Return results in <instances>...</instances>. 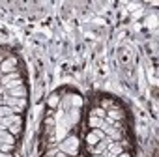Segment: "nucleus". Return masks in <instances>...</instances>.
<instances>
[{"label": "nucleus", "instance_id": "f257e3e1", "mask_svg": "<svg viewBox=\"0 0 159 157\" xmlns=\"http://www.w3.org/2000/svg\"><path fill=\"white\" fill-rule=\"evenodd\" d=\"M60 151L62 153H67V155H77V151H79V140H77V137H67L62 144H60Z\"/></svg>", "mask_w": 159, "mask_h": 157}, {"label": "nucleus", "instance_id": "f03ea898", "mask_svg": "<svg viewBox=\"0 0 159 157\" xmlns=\"http://www.w3.org/2000/svg\"><path fill=\"white\" fill-rule=\"evenodd\" d=\"M13 71H17V58H8L4 62H0V73L2 75L13 73Z\"/></svg>", "mask_w": 159, "mask_h": 157}, {"label": "nucleus", "instance_id": "7ed1b4c3", "mask_svg": "<svg viewBox=\"0 0 159 157\" xmlns=\"http://www.w3.org/2000/svg\"><path fill=\"white\" fill-rule=\"evenodd\" d=\"M6 96H10V97H15V99H25V97H26V86L23 84V86L11 88V90H8V92H6Z\"/></svg>", "mask_w": 159, "mask_h": 157}, {"label": "nucleus", "instance_id": "20e7f679", "mask_svg": "<svg viewBox=\"0 0 159 157\" xmlns=\"http://www.w3.org/2000/svg\"><path fill=\"white\" fill-rule=\"evenodd\" d=\"M107 116H109L111 120H116V122H124V118H125V114H124V110H122L120 107L109 109V110H107Z\"/></svg>", "mask_w": 159, "mask_h": 157}, {"label": "nucleus", "instance_id": "39448f33", "mask_svg": "<svg viewBox=\"0 0 159 157\" xmlns=\"http://www.w3.org/2000/svg\"><path fill=\"white\" fill-rule=\"evenodd\" d=\"M17 78H21V75H19V71H13V73H8V75H4V77H2V84L6 86V84H10L11 81H17Z\"/></svg>", "mask_w": 159, "mask_h": 157}, {"label": "nucleus", "instance_id": "423d86ee", "mask_svg": "<svg viewBox=\"0 0 159 157\" xmlns=\"http://www.w3.org/2000/svg\"><path fill=\"white\" fill-rule=\"evenodd\" d=\"M90 116H98V118L105 120V118H107V110H105V109H101V107H96V109H92V110H90Z\"/></svg>", "mask_w": 159, "mask_h": 157}, {"label": "nucleus", "instance_id": "0eeeda50", "mask_svg": "<svg viewBox=\"0 0 159 157\" xmlns=\"http://www.w3.org/2000/svg\"><path fill=\"white\" fill-rule=\"evenodd\" d=\"M88 123H90V127H92V129H99V127L103 125V120H101V118H98V116H90Z\"/></svg>", "mask_w": 159, "mask_h": 157}, {"label": "nucleus", "instance_id": "6e6552de", "mask_svg": "<svg viewBox=\"0 0 159 157\" xmlns=\"http://www.w3.org/2000/svg\"><path fill=\"white\" fill-rule=\"evenodd\" d=\"M98 142H99V140L96 138V135H94V133H88V135H86V144H88V148H94Z\"/></svg>", "mask_w": 159, "mask_h": 157}, {"label": "nucleus", "instance_id": "1a4fd4ad", "mask_svg": "<svg viewBox=\"0 0 159 157\" xmlns=\"http://www.w3.org/2000/svg\"><path fill=\"white\" fill-rule=\"evenodd\" d=\"M8 131H10L13 137H17V135L21 133V123H11V125L8 127Z\"/></svg>", "mask_w": 159, "mask_h": 157}, {"label": "nucleus", "instance_id": "9d476101", "mask_svg": "<svg viewBox=\"0 0 159 157\" xmlns=\"http://www.w3.org/2000/svg\"><path fill=\"white\" fill-rule=\"evenodd\" d=\"M13 144H2V142H0V151H2V153H11L13 151Z\"/></svg>", "mask_w": 159, "mask_h": 157}, {"label": "nucleus", "instance_id": "9b49d317", "mask_svg": "<svg viewBox=\"0 0 159 157\" xmlns=\"http://www.w3.org/2000/svg\"><path fill=\"white\" fill-rule=\"evenodd\" d=\"M114 107H118V105H114L111 99H103V101H101V109H105V110H109V109H114Z\"/></svg>", "mask_w": 159, "mask_h": 157}, {"label": "nucleus", "instance_id": "f8f14e48", "mask_svg": "<svg viewBox=\"0 0 159 157\" xmlns=\"http://www.w3.org/2000/svg\"><path fill=\"white\" fill-rule=\"evenodd\" d=\"M49 105L51 107H56L58 105V94H51L49 96Z\"/></svg>", "mask_w": 159, "mask_h": 157}, {"label": "nucleus", "instance_id": "ddd939ff", "mask_svg": "<svg viewBox=\"0 0 159 157\" xmlns=\"http://www.w3.org/2000/svg\"><path fill=\"white\" fill-rule=\"evenodd\" d=\"M92 133H94V135H96V138H98V140H99V142H101V140H103V138H105V137H107V135H105V133H103V131H101V129H92Z\"/></svg>", "mask_w": 159, "mask_h": 157}, {"label": "nucleus", "instance_id": "4468645a", "mask_svg": "<svg viewBox=\"0 0 159 157\" xmlns=\"http://www.w3.org/2000/svg\"><path fill=\"white\" fill-rule=\"evenodd\" d=\"M56 157H71V155H67V153H62V151H58V153H56Z\"/></svg>", "mask_w": 159, "mask_h": 157}, {"label": "nucleus", "instance_id": "2eb2a0df", "mask_svg": "<svg viewBox=\"0 0 159 157\" xmlns=\"http://www.w3.org/2000/svg\"><path fill=\"white\" fill-rule=\"evenodd\" d=\"M0 157H11V153H2L0 151Z\"/></svg>", "mask_w": 159, "mask_h": 157}, {"label": "nucleus", "instance_id": "dca6fc26", "mask_svg": "<svg viewBox=\"0 0 159 157\" xmlns=\"http://www.w3.org/2000/svg\"><path fill=\"white\" fill-rule=\"evenodd\" d=\"M92 157H103V155H92Z\"/></svg>", "mask_w": 159, "mask_h": 157}]
</instances>
